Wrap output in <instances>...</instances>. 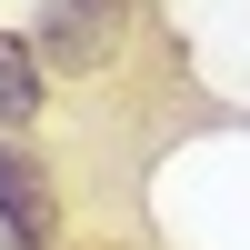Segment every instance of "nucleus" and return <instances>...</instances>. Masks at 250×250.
Segmentation results:
<instances>
[{
  "instance_id": "1",
  "label": "nucleus",
  "mask_w": 250,
  "mask_h": 250,
  "mask_svg": "<svg viewBox=\"0 0 250 250\" xmlns=\"http://www.w3.org/2000/svg\"><path fill=\"white\" fill-rule=\"evenodd\" d=\"M130 20H140V0H30V40L50 70H110Z\"/></svg>"
},
{
  "instance_id": "2",
  "label": "nucleus",
  "mask_w": 250,
  "mask_h": 250,
  "mask_svg": "<svg viewBox=\"0 0 250 250\" xmlns=\"http://www.w3.org/2000/svg\"><path fill=\"white\" fill-rule=\"evenodd\" d=\"M0 240L10 250H50L60 240V190H50V170H40L10 130H0Z\"/></svg>"
},
{
  "instance_id": "3",
  "label": "nucleus",
  "mask_w": 250,
  "mask_h": 250,
  "mask_svg": "<svg viewBox=\"0 0 250 250\" xmlns=\"http://www.w3.org/2000/svg\"><path fill=\"white\" fill-rule=\"evenodd\" d=\"M50 120V60H40L30 30H0V130H40Z\"/></svg>"
}]
</instances>
